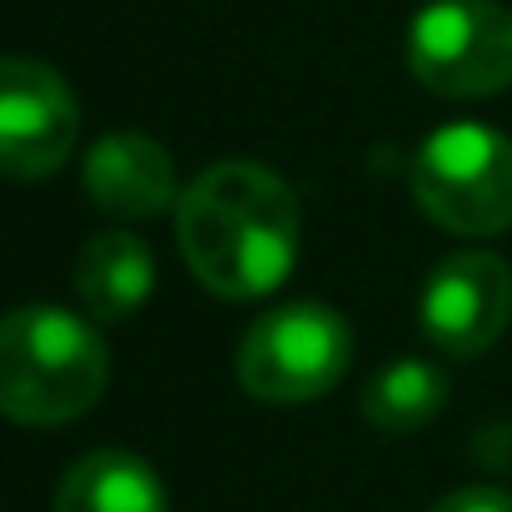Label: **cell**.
Listing matches in <instances>:
<instances>
[{"instance_id": "cell-1", "label": "cell", "mask_w": 512, "mask_h": 512, "mask_svg": "<svg viewBox=\"0 0 512 512\" xmlns=\"http://www.w3.org/2000/svg\"><path fill=\"white\" fill-rule=\"evenodd\" d=\"M179 249L219 299H264L299 254V199L264 165L224 160L179 194Z\"/></svg>"}, {"instance_id": "cell-10", "label": "cell", "mask_w": 512, "mask_h": 512, "mask_svg": "<svg viewBox=\"0 0 512 512\" xmlns=\"http://www.w3.org/2000/svg\"><path fill=\"white\" fill-rule=\"evenodd\" d=\"M50 512H170V493L145 458L100 448L65 468Z\"/></svg>"}, {"instance_id": "cell-7", "label": "cell", "mask_w": 512, "mask_h": 512, "mask_svg": "<svg viewBox=\"0 0 512 512\" xmlns=\"http://www.w3.org/2000/svg\"><path fill=\"white\" fill-rule=\"evenodd\" d=\"M423 334L433 348H448L458 358H473L503 339L512 319V269L508 259L488 249H463L448 254L418 304Z\"/></svg>"}, {"instance_id": "cell-6", "label": "cell", "mask_w": 512, "mask_h": 512, "mask_svg": "<svg viewBox=\"0 0 512 512\" xmlns=\"http://www.w3.org/2000/svg\"><path fill=\"white\" fill-rule=\"evenodd\" d=\"M80 110L70 85L40 60H0V174L45 179L75 150Z\"/></svg>"}, {"instance_id": "cell-11", "label": "cell", "mask_w": 512, "mask_h": 512, "mask_svg": "<svg viewBox=\"0 0 512 512\" xmlns=\"http://www.w3.org/2000/svg\"><path fill=\"white\" fill-rule=\"evenodd\" d=\"M448 403V378L428 358H398L363 388V418L383 433H418Z\"/></svg>"}, {"instance_id": "cell-5", "label": "cell", "mask_w": 512, "mask_h": 512, "mask_svg": "<svg viewBox=\"0 0 512 512\" xmlns=\"http://www.w3.org/2000/svg\"><path fill=\"white\" fill-rule=\"evenodd\" d=\"M408 70L448 100H483L512 85V10L498 0H433L408 25Z\"/></svg>"}, {"instance_id": "cell-12", "label": "cell", "mask_w": 512, "mask_h": 512, "mask_svg": "<svg viewBox=\"0 0 512 512\" xmlns=\"http://www.w3.org/2000/svg\"><path fill=\"white\" fill-rule=\"evenodd\" d=\"M428 512H512V493L478 483V488H458V493L438 498Z\"/></svg>"}, {"instance_id": "cell-8", "label": "cell", "mask_w": 512, "mask_h": 512, "mask_svg": "<svg viewBox=\"0 0 512 512\" xmlns=\"http://www.w3.org/2000/svg\"><path fill=\"white\" fill-rule=\"evenodd\" d=\"M85 194L110 219H155L160 209L179 204L184 189H174V160L160 140L120 130L90 145Z\"/></svg>"}, {"instance_id": "cell-3", "label": "cell", "mask_w": 512, "mask_h": 512, "mask_svg": "<svg viewBox=\"0 0 512 512\" xmlns=\"http://www.w3.org/2000/svg\"><path fill=\"white\" fill-rule=\"evenodd\" d=\"M413 199L463 239L512 229V140L488 125H443L413 160Z\"/></svg>"}, {"instance_id": "cell-4", "label": "cell", "mask_w": 512, "mask_h": 512, "mask_svg": "<svg viewBox=\"0 0 512 512\" xmlns=\"http://www.w3.org/2000/svg\"><path fill=\"white\" fill-rule=\"evenodd\" d=\"M353 363V334L329 304H279L239 343V383L264 403H309L339 388Z\"/></svg>"}, {"instance_id": "cell-2", "label": "cell", "mask_w": 512, "mask_h": 512, "mask_svg": "<svg viewBox=\"0 0 512 512\" xmlns=\"http://www.w3.org/2000/svg\"><path fill=\"white\" fill-rule=\"evenodd\" d=\"M105 378V339L80 314L55 304H25L0 319V413L10 423H70L100 403Z\"/></svg>"}, {"instance_id": "cell-9", "label": "cell", "mask_w": 512, "mask_h": 512, "mask_svg": "<svg viewBox=\"0 0 512 512\" xmlns=\"http://www.w3.org/2000/svg\"><path fill=\"white\" fill-rule=\"evenodd\" d=\"M150 289H155V259H150V249H145L140 234L105 229V234H95L80 249L75 294L90 309V319L120 324V319H130V314L145 309Z\"/></svg>"}]
</instances>
